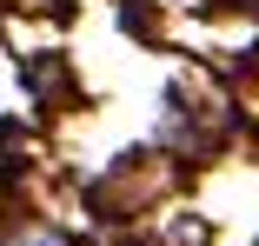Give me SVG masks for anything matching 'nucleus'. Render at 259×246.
<instances>
[{
	"label": "nucleus",
	"mask_w": 259,
	"mask_h": 246,
	"mask_svg": "<svg viewBox=\"0 0 259 246\" xmlns=\"http://www.w3.org/2000/svg\"><path fill=\"white\" fill-rule=\"evenodd\" d=\"M7 246H67V239H60V233H40V226H33V233H14Z\"/></svg>",
	"instance_id": "f257e3e1"
}]
</instances>
